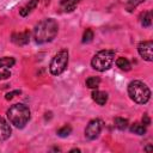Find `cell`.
<instances>
[{"mask_svg":"<svg viewBox=\"0 0 153 153\" xmlns=\"http://www.w3.org/2000/svg\"><path fill=\"white\" fill-rule=\"evenodd\" d=\"M59 31V24L53 18H45L41 20L33 29V39L38 44L51 42Z\"/></svg>","mask_w":153,"mask_h":153,"instance_id":"cell-1","label":"cell"},{"mask_svg":"<svg viewBox=\"0 0 153 153\" xmlns=\"http://www.w3.org/2000/svg\"><path fill=\"white\" fill-rule=\"evenodd\" d=\"M30 109L22 103L13 104L7 110V118L16 128H24L30 120Z\"/></svg>","mask_w":153,"mask_h":153,"instance_id":"cell-2","label":"cell"},{"mask_svg":"<svg viewBox=\"0 0 153 153\" xmlns=\"http://www.w3.org/2000/svg\"><path fill=\"white\" fill-rule=\"evenodd\" d=\"M128 94L133 102L137 104H146L151 98V90L143 81L133 80L128 85Z\"/></svg>","mask_w":153,"mask_h":153,"instance_id":"cell-3","label":"cell"},{"mask_svg":"<svg viewBox=\"0 0 153 153\" xmlns=\"http://www.w3.org/2000/svg\"><path fill=\"white\" fill-rule=\"evenodd\" d=\"M115 61V51L114 50H100L96 53L91 60V66L93 69L98 72H105L108 71Z\"/></svg>","mask_w":153,"mask_h":153,"instance_id":"cell-4","label":"cell"},{"mask_svg":"<svg viewBox=\"0 0 153 153\" xmlns=\"http://www.w3.org/2000/svg\"><path fill=\"white\" fill-rule=\"evenodd\" d=\"M68 50L67 49H61L57 54H55V56L51 59L50 65H49V71L53 75H60L62 74L67 66H68Z\"/></svg>","mask_w":153,"mask_h":153,"instance_id":"cell-5","label":"cell"},{"mask_svg":"<svg viewBox=\"0 0 153 153\" xmlns=\"http://www.w3.org/2000/svg\"><path fill=\"white\" fill-rule=\"evenodd\" d=\"M102 128H103V122L102 120L99 118H94V120H91L86 128H85V137L87 140H94L99 136L100 131H102Z\"/></svg>","mask_w":153,"mask_h":153,"instance_id":"cell-6","label":"cell"},{"mask_svg":"<svg viewBox=\"0 0 153 153\" xmlns=\"http://www.w3.org/2000/svg\"><path fill=\"white\" fill-rule=\"evenodd\" d=\"M137 51L143 60H146L148 62L153 61V43H152V41H143V42L139 43Z\"/></svg>","mask_w":153,"mask_h":153,"instance_id":"cell-7","label":"cell"},{"mask_svg":"<svg viewBox=\"0 0 153 153\" xmlns=\"http://www.w3.org/2000/svg\"><path fill=\"white\" fill-rule=\"evenodd\" d=\"M11 39L13 43H16L17 45H25L29 43L30 41V33L29 31H23V32H16L12 33Z\"/></svg>","mask_w":153,"mask_h":153,"instance_id":"cell-8","label":"cell"},{"mask_svg":"<svg viewBox=\"0 0 153 153\" xmlns=\"http://www.w3.org/2000/svg\"><path fill=\"white\" fill-rule=\"evenodd\" d=\"M11 136V127L7 121L0 117V141H5Z\"/></svg>","mask_w":153,"mask_h":153,"instance_id":"cell-9","label":"cell"},{"mask_svg":"<svg viewBox=\"0 0 153 153\" xmlns=\"http://www.w3.org/2000/svg\"><path fill=\"white\" fill-rule=\"evenodd\" d=\"M38 2H39V0H29V2H26V4L19 10V14H20L22 17L29 16V14L37 7Z\"/></svg>","mask_w":153,"mask_h":153,"instance_id":"cell-10","label":"cell"},{"mask_svg":"<svg viewBox=\"0 0 153 153\" xmlns=\"http://www.w3.org/2000/svg\"><path fill=\"white\" fill-rule=\"evenodd\" d=\"M79 2L80 0H60V7L63 12H73Z\"/></svg>","mask_w":153,"mask_h":153,"instance_id":"cell-11","label":"cell"},{"mask_svg":"<svg viewBox=\"0 0 153 153\" xmlns=\"http://www.w3.org/2000/svg\"><path fill=\"white\" fill-rule=\"evenodd\" d=\"M92 99L98 104V105H105V103L108 102V93L104 91H93L92 92Z\"/></svg>","mask_w":153,"mask_h":153,"instance_id":"cell-12","label":"cell"},{"mask_svg":"<svg viewBox=\"0 0 153 153\" xmlns=\"http://www.w3.org/2000/svg\"><path fill=\"white\" fill-rule=\"evenodd\" d=\"M140 23L143 27H149L152 24V13L151 11H145L140 16Z\"/></svg>","mask_w":153,"mask_h":153,"instance_id":"cell-13","label":"cell"},{"mask_svg":"<svg viewBox=\"0 0 153 153\" xmlns=\"http://www.w3.org/2000/svg\"><path fill=\"white\" fill-rule=\"evenodd\" d=\"M16 63V60L11 56H4L0 57V68L1 69H10Z\"/></svg>","mask_w":153,"mask_h":153,"instance_id":"cell-14","label":"cell"},{"mask_svg":"<svg viewBox=\"0 0 153 153\" xmlns=\"http://www.w3.org/2000/svg\"><path fill=\"white\" fill-rule=\"evenodd\" d=\"M116 66H117L120 69L126 71V72L130 71V68H131V65H130L129 60L126 59V57H118V59L116 60Z\"/></svg>","mask_w":153,"mask_h":153,"instance_id":"cell-15","label":"cell"},{"mask_svg":"<svg viewBox=\"0 0 153 153\" xmlns=\"http://www.w3.org/2000/svg\"><path fill=\"white\" fill-rule=\"evenodd\" d=\"M85 84H86V86H87L88 88L94 90V88H97V87L99 86L100 79H99V76H88V78L86 79Z\"/></svg>","mask_w":153,"mask_h":153,"instance_id":"cell-16","label":"cell"},{"mask_svg":"<svg viewBox=\"0 0 153 153\" xmlns=\"http://www.w3.org/2000/svg\"><path fill=\"white\" fill-rule=\"evenodd\" d=\"M130 131L136 135H143L146 133V126H143L141 123H134L130 126Z\"/></svg>","mask_w":153,"mask_h":153,"instance_id":"cell-17","label":"cell"},{"mask_svg":"<svg viewBox=\"0 0 153 153\" xmlns=\"http://www.w3.org/2000/svg\"><path fill=\"white\" fill-rule=\"evenodd\" d=\"M114 123H115V127L120 130H124L128 127V120L122 118V117H116L114 120Z\"/></svg>","mask_w":153,"mask_h":153,"instance_id":"cell-18","label":"cell"},{"mask_svg":"<svg viewBox=\"0 0 153 153\" xmlns=\"http://www.w3.org/2000/svg\"><path fill=\"white\" fill-rule=\"evenodd\" d=\"M71 133H72V127H71V126H63V127H61V128L57 130V135L61 136V137H66V136H68Z\"/></svg>","mask_w":153,"mask_h":153,"instance_id":"cell-19","label":"cell"},{"mask_svg":"<svg viewBox=\"0 0 153 153\" xmlns=\"http://www.w3.org/2000/svg\"><path fill=\"white\" fill-rule=\"evenodd\" d=\"M93 38V31L91 29H86L84 35H82V43H88Z\"/></svg>","mask_w":153,"mask_h":153,"instance_id":"cell-20","label":"cell"},{"mask_svg":"<svg viewBox=\"0 0 153 153\" xmlns=\"http://www.w3.org/2000/svg\"><path fill=\"white\" fill-rule=\"evenodd\" d=\"M143 1L145 0H128V2H127V10L128 11H131L133 8H135L137 5H140Z\"/></svg>","mask_w":153,"mask_h":153,"instance_id":"cell-21","label":"cell"},{"mask_svg":"<svg viewBox=\"0 0 153 153\" xmlns=\"http://www.w3.org/2000/svg\"><path fill=\"white\" fill-rule=\"evenodd\" d=\"M11 76V72L8 69H1L0 71V80H5L8 79Z\"/></svg>","mask_w":153,"mask_h":153,"instance_id":"cell-22","label":"cell"},{"mask_svg":"<svg viewBox=\"0 0 153 153\" xmlns=\"http://www.w3.org/2000/svg\"><path fill=\"white\" fill-rule=\"evenodd\" d=\"M19 93H20V91H19V90H16V91H12V92H8V93L6 94V97H5V98H6L7 100H10V99H12V98H14V97H16V94H19Z\"/></svg>","mask_w":153,"mask_h":153,"instance_id":"cell-23","label":"cell"},{"mask_svg":"<svg viewBox=\"0 0 153 153\" xmlns=\"http://www.w3.org/2000/svg\"><path fill=\"white\" fill-rule=\"evenodd\" d=\"M142 124H143V126H146V127L151 124V120H149V117H148V115H147V114H145V115H143V117H142Z\"/></svg>","mask_w":153,"mask_h":153,"instance_id":"cell-24","label":"cell"},{"mask_svg":"<svg viewBox=\"0 0 153 153\" xmlns=\"http://www.w3.org/2000/svg\"><path fill=\"white\" fill-rule=\"evenodd\" d=\"M145 149H146V151H151V149H152V147H151V145H148V146H147V147H146Z\"/></svg>","mask_w":153,"mask_h":153,"instance_id":"cell-25","label":"cell"}]
</instances>
